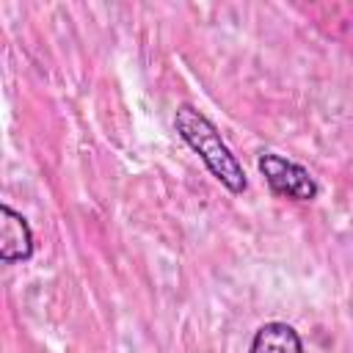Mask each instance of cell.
<instances>
[{"instance_id":"obj_1","label":"cell","mask_w":353,"mask_h":353,"mask_svg":"<svg viewBox=\"0 0 353 353\" xmlns=\"http://www.w3.org/2000/svg\"><path fill=\"white\" fill-rule=\"evenodd\" d=\"M174 130L179 132V138L201 157V163L207 165V171L234 196L248 190V176L240 165V160L234 157V152L229 149V143L221 138L218 127L190 102L176 105L174 110Z\"/></svg>"},{"instance_id":"obj_2","label":"cell","mask_w":353,"mask_h":353,"mask_svg":"<svg viewBox=\"0 0 353 353\" xmlns=\"http://www.w3.org/2000/svg\"><path fill=\"white\" fill-rule=\"evenodd\" d=\"M256 165H259V174L265 176L273 196H281L290 201H314L320 193V185L309 174V168L284 157V154L262 152Z\"/></svg>"},{"instance_id":"obj_3","label":"cell","mask_w":353,"mask_h":353,"mask_svg":"<svg viewBox=\"0 0 353 353\" xmlns=\"http://www.w3.org/2000/svg\"><path fill=\"white\" fill-rule=\"evenodd\" d=\"M0 259L6 265L28 262L33 256V229L22 212H17L11 204L0 207Z\"/></svg>"},{"instance_id":"obj_4","label":"cell","mask_w":353,"mask_h":353,"mask_svg":"<svg viewBox=\"0 0 353 353\" xmlns=\"http://www.w3.org/2000/svg\"><path fill=\"white\" fill-rule=\"evenodd\" d=\"M248 353H306L301 334L287 323H265L256 328Z\"/></svg>"}]
</instances>
